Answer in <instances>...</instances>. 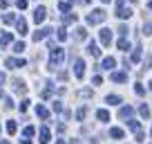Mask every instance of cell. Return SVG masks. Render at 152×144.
<instances>
[{
    "instance_id": "obj_1",
    "label": "cell",
    "mask_w": 152,
    "mask_h": 144,
    "mask_svg": "<svg viewBox=\"0 0 152 144\" xmlns=\"http://www.w3.org/2000/svg\"><path fill=\"white\" fill-rule=\"evenodd\" d=\"M65 61V50L63 48H56L54 45L52 48V52H49V70H56L61 63Z\"/></svg>"
},
{
    "instance_id": "obj_2",
    "label": "cell",
    "mask_w": 152,
    "mask_h": 144,
    "mask_svg": "<svg viewBox=\"0 0 152 144\" xmlns=\"http://www.w3.org/2000/svg\"><path fill=\"white\" fill-rule=\"evenodd\" d=\"M107 18V14H105V9H94L92 14H87L85 16V20H87V25H101L103 20Z\"/></svg>"
},
{
    "instance_id": "obj_3",
    "label": "cell",
    "mask_w": 152,
    "mask_h": 144,
    "mask_svg": "<svg viewBox=\"0 0 152 144\" xmlns=\"http://www.w3.org/2000/svg\"><path fill=\"white\" fill-rule=\"evenodd\" d=\"M130 16H132V9L125 7V0H116V18L125 20V18H130Z\"/></svg>"
},
{
    "instance_id": "obj_4",
    "label": "cell",
    "mask_w": 152,
    "mask_h": 144,
    "mask_svg": "<svg viewBox=\"0 0 152 144\" xmlns=\"http://www.w3.org/2000/svg\"><path fill=\"white\" fill-rule=\"evenodd\" d=\"M74 77L76 79L85 77V61H83V59H76V61H74Z\"/></svg>"
},
{
    "instance_id": "obj_5",
    "label": "cell",
    "mask_w": 152,
    "mask_h": 144,
    "mask_svg": "<svg viewBox=\"0 0 152 144\" xmlns=\"http://www.w3.org/2000/svg\"><path fill=\"white\" fill-rule=\"evenodd\" d=\"M49 34H52V27H40V29H36V32H34L31 39L38 43V41H43V39H49Z\"/></svg>"
},
{
    "instance_id": "obj_6",
    "label": "cell",
    "mask_w": 152,
    "mask_h": 144,
    "mask_svg": "<svg viewBox=\"0 0 152 144\" xmlns=\"http://www.w3.org/2000/svg\"><path fill=\"white\" fill-rule=\"evenodd\" d=\"M99 39H101V43H103V48H110V43H112V32H110L107 27H103L99 32Z\"/></svg>"
},
{
    "instance_id": "obj_7",
    "label": "cell",
    "mask_w": 152,
    "mask_h": 144,
    "mask_svg": "<svg viewBox=\"0 0 152 144\" xmlns=\"http://www.w3.org/2000/svg\"><path fill=\"white\" fill-rule=\"evenodd\" d=\"M45 18H47V9H45V7H36V11H34V23L40 25Z\"/></svg>"
},
{
    "instance_id": "obj_8",
    "label": "cell",
    "mask_w": 152,
    "mask_h": 144,
    "mask_svg": "<svg viewBox=\"0 0 152 144\" xmlns=\"http://www.w3.org/2000/svg\"><path fill=\"white\" fill-rule=\"evenodd\" d=\"M114 65H116V59H114V56H105L103 61H101V68H103V70H110V72H112Z\"/></svg>"
},
{
    "instance_id": "obj_9",
    "label": "cell",
    "mask_w": 152,
    "mask_h": 144,
    "mask_svg": "<svg viewBox=\"0 0 152 144\" xmlns=\"http://www.w3.org/2000/svg\"><path fill=\"white\" fill-rule=\"evenodd\" d=\"M11 86H14V90L18 92V95H25V92H27V86H25V81H20V79H11Z\"/></svg>"
},
{
    "instance_id": "obj_10",
    "label": "cell",
    "mask_w": 152,
    "mask_h": 144,
    "mask_svg": "<svg viewBox=\"0 0 152 144\" xmlns=\"http://www.w3.org/2000/svg\"><path fill=\"white\" fill-rule=\"evenodd\" d=\"M7 68H25V65H27V61H25V59H7Z\"/></svg>"
},
{
    "instance_id": "obj_11",
    "label": "cell",
    "mask_w": 152,
    "mask_h": 144,
    "mask_svg": "<svg viewBox=\"0 0 152 144\" xmlns=\"http://www.w3.org/2000/svg\"><path fill=\"white\" fill-rule=\"evenodd\" d=\"M132 115H134L132 106H121V108H119V117H121V120H128V117H132Z\"/></svg>"
},
{
    "instance_id": "obj_12",
    "label": "cell",
    "mask_w": 152,
    "mask_h": 144,
    "mask_svg": "<svg viewBox=\"0 0 152 144\" xmlns=\"http://www.w3.org/2000/svg\"><path fill=\"white\" fill-rule=\"evenodd\" d=\"M110 79H112V81H116V83H125V81H128V72H112V74H110Z\"/></svg>"
},
{
    "instance_id": "obj_13",
    "label": "cell",
    "mask_w": 152,
    "mask_h": 144,
    "mask_svg": "<svg viewBox=\"0 0 152 144\" xmlns=\"http://www.w3.org/2000/svg\"><path fill=\"white\" fill-rule=\"evenodd\" d=\"M16 29H18V34H20V36L29 34V32H27V20H25V18H16Z\"/></svg>"
},
{
    "instance_id": "obj_14",
    "label": "cell",
    "mask_w": 152,
    "mask_h": 144,
    "mask_svg": "<svg viewBox=\"0 0 152 144\" xmlns=\"http://www.w3.org/2000/svg\"><path fill=\"white\" fill-rule=\"evenodd\" d=\"M49 140H52L49 128H47V126H40V144H49Z\"/></svg>"
},
{
    "instance_id": "obj_15",
    "label": "cell",
    "mask_w": 152,
    "mask_h": 144,
    "mask_svg": "<svg viewBox=\"0 0 152 144\" xmlns=\"http://www.w3.org/2000/svg\"><path fill=\"white\" fill-rule=\"evenodd\" d=\"M36 115L40 117V120H45V122L49 120V111H47V108H45L43 104H38V106H36Z\"/></svg>"
},
{
    "instance_id": "obj_16",
    "label": "cell",
    "mask_w": 152,
    "mask_h": 144,
    "mask_svg": "<svg viewBox=\"0 0 152 144\" xmlns=\"http://www.w3.org/2000/svg\"><path fill=\"white\" fill-rule=\"evenodd\" d=\"M110 137L121 140V137H125V133H123V128H119V126H112V128H110Z\"/></svg>"
},
{
    "instance_id": "obj_17",
    "label": "cell",
    "mask_w": 152,
    "mask_h": 144,
    "mask_svg": "<svg viewBox=\"0 0 152 144\" xmlns=\"http://www.w3.org/2000/svg\"><path fill=\"white\" fill-rule=\"evenodd\" d=\"M87 54H92L94 59H99V56H101V50H99V45H96L94 41H92V43L87 45Z\"/></svg>"
},
{
    "instance_id": "obj_18",
    "label": "cell",
    "mask_w": 152,
    "mask_h": 144,
    "mask_svg": "<svg viewBox=\"0 0 152 144\" xmlns=\"http://www.w3.org/2000/svg\"><path fill=\"white\" fill-rule=\"evenodd\" d=\"M76 20H78V16H76V14L65 11V16H63V23H65V25H72V23H76Z\"/></svg>"
},
{
    "instance_id": "obj_19",
    "label": "cell",
    "mask_w": 152,
    "mask_h": 144,
    "mask_svg": "<svg viewBox=\"0 0 152 144\" xmlns=\"http://www.w3.org/2000/svg\"><path fill=\"white\" fill-rule=\"evenodd\" d=\"M52 92H54V83H52V81H47V88L40 92V97H43V99H49V97H52Z\"/></svg>"
},
{
    "instance_id": "obj_20",
    "label": "cell",
    "mask_w": 152,
    "mask_h": 144,
    "mask_svg": "<svg viewBox=\"0 0 152 144\" xmlns=\"http://www.w3.org/2000/svg\"><path fill=\"white\" fill-rule=\"evenodd\" d=\"M96 120L99 122H110V113L105 111V108H101V111H96Z\"/></svg>"
},
{
    "instance_id": "obj_21",
    "label": "cell",
    "mask_w": 152,
    "mask_h": 144,
    "mask_svg": "<svg viewBox=\"0 0 152 144\" xmlns=\"http://www.w3.org/2000/svg\"><path fill=\"white\" fill-rule=\"evenodd\" d=\"M105 101H107L110 106H119L121 104V97L119 95H107V97H105Z\"/></svg>"
},
{
    "instance_id": "obj_22",
    "label": "cell",
    "mask_w": 152,
    "mask_h": 144,
    "mask_svg": "<svg viewBox=\"0 0 152 144\" xmlns=\"http://www.w3.org/2000/svg\"><path fill=\"white\" fill-rule=\"evenodd\" d=\"M141 61V48H134L132 56H130V63H139Z\"/></svg>"
},
{
    "instance_id": "obj_23",
    "label": "cell",
    "mask_w": 152,
    "mask_h": 144,
    "mask_svg": "<svg viewBox=\"0 0 152 144\" xmlns=\"http://www.w3.org/2000/svg\"><path fill=\"white\" fill-rule=\"evenodd\" d=\"M76 39H78V41H85L87 39V29L85 27H76Z\"/></svg>"
},
{
    "instance_id": "obj_24",
    "label": "cell",
    "mask_w": 152,
    "mask_h": 144,
    "mask_svg": "<svg viewBox=\"0 0 152 144\" xmlns=\"http://www.w3.org/2000/svg\"><path fill=\"white\" fill-rule=\"evenodd\" d=\"M85 115H87V108H85V106H81V108L76 111V122H83V120H85Z\"/></svg>"
},
{
    "instance_id": "obj_25",
    "label": "cell",
    "mask_w": 152,
    "mask_h": 144,
    "mask_svg": "<svg viewBox=\"0 0 152 144\" xmlns=\"http://www.w3.org/2000/svg\"><path fill=\"white\" fill-rule=\"evenodd\" d=\"M116 45H119V50H123V52H128V50H130V41L125 39V36H123V39H119V43H116Z\"/></svg>"
},
{
    "instance_id": "obj_26",
    "label": "cell",
    "mask_w": 152,
    "mask_h": 144,
    "mask_svg": "<svg viewBox=\"0 0 152 144\" xmlns=\"http://www.w3.org/2000/svg\"><path fill=\"white\" fill-rule=\"evenodd\" d=\"M16 131H18V124H16L14 120H9V122H7V133H9V135H14Z\"/></svg>"
},
{
    "instance_id": "obj_27",
    "label": "cell",
    "mask_w": 152,
    "mask_h": 144,
    "mask_svg": "<svg viewBox=\"0 0 152 144\" xmlns=\"http://www.w3.org/2000/svg\"><path fill=\"white\" fill-rule=\"evenodd\" d=\"M11 41H14V36H11V32H5V34H2V39H0V43H2V45H9Z\"/></svg>"
},
{
    "instance_id": "obj_28",
    "label": "cell",
    "mask_w": 152,
    "mask_h": 144,
    "mask_svg": "<svg viewBox=\"0 0 152 144\" xmlns=\"http://www.w3.org/2000/svg\"><path fill=\"white\" fill-rule=\"evenodd\" d=\"M23 135H25V137H34V135H36V128H34V126H25Z\"/></svg>"
},
{
    "instance_id": "obj_29",
    "label": "cell",
    "mask_w": 152,
    "mask_h": 144,
    "mask_svg": "<svg viewBox=\"0 0 152 144\" xmlns=\"http://www.w3.org/2000/svg\"><path fill=\"white\" fill-rule=\"evenodd\" d=\"M128 128L130 131H139V128H141V124H139L137 120H130V117H128Z\"/></svg>"
},
{
    "instance_id": "obj_30",
    "label": "cell",
    "mask_w": 152,
    "mask_h": 144,
    "mask_svg": "<svg viewBox=\"0 0 152 144\" xmlns=\"http://www.w3.org/2000/svg\"><path fill=\"white\" fill-rule=\"evenodd\" d=\"M139 113H141V117H143V120H148V117H150V108H148L145 104H143L141 108H139Z\"/></svg>"
},
{
    "instance_id": "obj_31",
    "label": "cell",
    "mask_w": 152,
    "mask_h": 144,
    "mask_svg": "<svg viewBox=\"0 0 152 144\" xmlns=\"http://www.w3.org/2000/svg\"><path fill=\"white\" fill-rule=\"evenodd\" d=\"M2 23H7V25L16 23V16H14V14H5V16H2Z\"/></svg>"
},
{
    "instance_id": "obj_32",
    "label": "cell",
    "mask_w": 152,
    "mask_h": 144,
    "mask_svg": "<svg viewBox=\"0 0 152 144\" xmlns=\"http://www.w3.org/2000/svg\"><path fill=\"white\" fill-rule=\"evenodd\" d=\"M58 41H67V29L65 27H58Z\"/></svg>"
},
{
    "instance_id": "obj_33",
    "label": "cell",
    "mask_w": 152,
    "mask_h": 144,
    "mask_svg": "<svg viewBox=\"0 0 152 144\" xmlns=\"http://www.w3.org/2000/svg\"><path fill=\"white\" fill-rule=\"evenodd\" d=\"M134 92H137L139 97H143V95H145V88H143V83H137V86H134Z\"/></svg>"
},
{
    "instance_id": "obj_34",
    "label": "cell",
    "mask_w": 152,
    "mask_h": 144,
    "mask_svg": "<svg viewBox=\"0 0 152 144\" xmlns=\"http://www.w3.org/2000/svg\"><path fill=\"white\" fill-rule=\"evenodd\" d=\"M69 2H58V11H63V14H65V11H69Z\"/></svg>"
},
{
    "instance_id": "obj_35",
    "label": "cell",
    "mask_w": 152,
    "mask_h": 144,
    "mask_svg": "<svg viewBox=\"0 0 152 144\" xmlns=\"http://www.w3.org/2000/svg\"><path fill=\"white\" fill-rule=\"evenodd\" d=\"M134 133H137V142H139V144H141V142H145V133H143L141 128H139V131H134Z\"/></svg>"
},
{
    "instance_id": "obj_36",
    "label": "cell",
    "mask_w": 152,
    "mask_h": 144,
    "mask_svg": "<svg viewBox=\"0 0 152 144\" xmlns=\"http://www.w3.org/2000/svg\"><path fill=\"white\" fill-rule=\"evenodd\" d=\"M143 34H145V36L152 34V23H143Z\"/></svg>"
},
{
    "instance_id": "obj_37",
    "label": "cell",
    "mask_w": 152,
    "mask_h": 144,
    "mask_svg": "<svg viewBox=\"0 0 152 144\" xmlns=\"http://www.w3.org/2000/svg\"><path fill=\"white\" fill-rule=\"evenodd\" d=\"M23 50H25V43H23V41H18V43H14V52H23Z\"/></svg>"
},
{
    "instance_id": "obj_38",
    "label": "cell",
    "mask_w": 152,
    "mask_h": 144,
    "mask_svg": "<svg viewBox=\"0 0 152 144\" xmlns=\"http://www.w3.org/2000/svg\"><path fill=\"white\" fill-rule=\"evenodd\" d=\"M52 108H54V113H63V104H61V101H54Z\"/></svg>"
},
{
    "instance_id": "obj_39",
    "label": "cell",
    "mask_w": 152,
    "mask_h": 144,
    "mask_svg": "<svg viewBox=\"0 0 152 144\" xmlns=\"http://www.w3.org/2000/svg\"><path fill=\"white\" fill-rule=\"evenodd\" d=\"M78 95H81V97H92V90H90V88H83Z\"/></svg>"
},
{
    "instance_id": "obj_40",
    "label": "cell",
    "mask_w": 152,
    "mask_h": 144,
    "mask_svg": "<svg viewBox=\"0 0 152 144\" xmlns=\"http://www.w3.org/2000/svg\"><path fill=\"white\" fill-rule=\"evenodd\" d=\"M16 7H18V9H27V0H18Z\"/></svg>"
},
{
    "instance_id": "obj_41",
    "label": "cell",
    "mask_w": 152,
    "mask_h": 144,
    "mask_svg": "<svg viewBox=\"0 0 152 144\" xmlns=\"http://www.w3.org/2000/svg\"><path fill=\"white\" fill-rule=\"evenodd\" d=\"M27 108H29V101H27V99H25V101H23V104H20V113H25V111H27Z\"/></svg>"
},
{
    "instance_id": "obj_42",
    "label": "cell",
    "mask_w": 152,
    "mask_h": 144,
    "mask_svg": "<svg viewBox=\"0 0 152 144\" xmlns=\"http://www.w3.org/2000/svg\"><path fill=\"white\" fill-rule=\"evenodd\" d=\"M92 83H94V86H101V83H103V79H101V77H99V74H96V77H94V79H92Z\"/></svg>"
},
{
    "instance_id": "obj_43",
    "label": "cell",
    "mask_w": 152,
    "mask_h": 144,
    "mask_svg": "<svg viewBox=\"0 0 152 144\" xmlns=\"http://www.w3.org/2000/svg\"><path fill=\"white\" fill-rule=\"evenodd\" d=\"M9 7V0H0V9H7Z\"/></svg>"
},
{
    "instance_id": "obj_44",
    "label": "cell",
    "mask_w": 152,
    "mask_h": 144,
    "mask_svg": "<svg viewBox=\"0 0 152 144\" xmlns=\"http://www.w3.org/2000/svg\"><path fill=\"white\" fill-rule=\"evenodd\" d=\"M119 34H123V36H125V34H128V27H125V25H121V27H119Z\"/></svg>"
},
{
    "instance_id": "obj_45",
    "label": "cell",
    "mask_w": 152,
    "mask_h": 144,
    "mask_svg": "<svg viewBox=\"0 0 152 144\" xmlns=\"http://www.w3.org/2000/svg\"><path fill=\"white\" fill-rule=\"evenodd\" d=\"M5 79H7V77H5V72H0V86L5 83Z\"/></svg>"
},
{
    "instance_id": "obj_46",
    "label": "cell",
    "mask_w": 152,
    "mask_h": 144,
    "mask_svg": "<svg viewBox=\"0 0 152 144\" xmlns=\"http://www.w3.org/2000/svg\"><path fill=\"white\" fill-rule=\"evenodd\" d=\"M20 144H31V142H29V137H27V140H20Z\"/></svg>"
},
{
    "instance_id": "obj_47",
    "label": "cell",
    "mask_w": 152,
    "mask_h": 144,
    "mask_svg": "<svg viewBox=\"0 0 152 144\" xmlns=\"http://www.w3.org/2000/svg\"><path fill=\"white\" fill-rule=\"evenodd\" d=\"M67 2H69V5H76V2H78V0H67Z\"/></svg>"
},
{
    "instance_id": "obj_48",
    "label": "cell",
    "mask_w": 152,
    "mask_h": 144,
    "mask_svg": "<svg viewBox=\"0 0 152 144\" xmlns=\"http://www.w3.org/2000/svg\"><path fill=\"white\" fill-rule=\"evenodd\" d=\"M0 144H9V140H0Z\"/></svg>"
},
{
    "instance_id": "obj_49",
    "label": "cell",
    "mask_w": 152,
    "mask_h": 144,
    "mask_svg": "<svg viewBox=\"0 0 152 144\" xmlns=\"http://www.w3.org/2000/svg\"><path fill=\"white\" fill-rule=\"evenodd\" d=\"M56 144H65V140H56Z\"/></svg>"
},
{
    "instance_id": "obj_50",
    "label": "cell",
    "mask_w": 152,
    "mask_h": 144,
    "mask_svg": "<svg viewBox=\"0 0 152 144\" xmlns=\"http://www.w3.org/2000/svg\"><path fill=\"white\" fill-rule=\"evenodd\" d=\"M101 2H103V5H107V2H110V0H101Z\"/></svg>"
},
{
    "instance_id": "obj_51",
    "label": "cell",
    "mask_w": 152,
    "mask_h": 144,
    "mask_svg": "<svg viewBox=\"0 0 152 144\" xmlns=\"http://www.w3.org/2000/svg\"><path fill=\"white\" fill-rule=\"evenodd\" d=\"M148 88H150V90H152V81H150V83H148Z\"/></svg>"
},
{
    "instance_id": "obj_52",
    "label": "cell",
    "mask_w": 152,
    "mask_h": 144,
    "mask_svg": "<svg viewBox=\"0 0 152 144\" xmlns=\"http://www.w3.org/2000/svg\"><path fill=\"white\" fill-rule=\"evenodd\" d=\"M130 2H139V0H130Z\"/></svg>"
},
{
    "instance_id": "obj_53",
    "label": "cell",
    "mask_w": 152,
    "mask_h": 144,
    "mask_svg": "<svg viewBox=\"0 0 152 144\" xmlns=\"http://www.w3.org/2000/svg\"><path fill=\"white\" fill-rule=\"evenodd\" d=\"M83 2H92V0H83Z\"/></svg>"
},
{
    "instance_id": "obj_54",
    "label": "cell",
    "mask_w": 152,
    "mask_h": 144,
    "mask_svg": "<svg viewBox=\"0 0 152 144\" xmlns=\"http://www.w3.org/2000/svg\"><path fill=\"white\" fill-rule=\"evenodd\" d=\"M148 7H150V9H152V2H150V5H148Z\"/></svg>"
},
{
    "instance_id": "obj_55",
    "label": "cell",
    "mask_w": 152,
    "mask_h": 144,
    "mask_svg": "<svg viewBox=\"0 0 152 144\" xmlns=\"http://www.w3.org/2000/svg\"><path fill=\"white\" fill-rule=\"evenodd\" d=\"M0 97H2V90H0Z\"/></svg>"
},
{
    "instance_id": "obj_56",
    "label": "cell",
    "mask_w": 152,
    "mask_h": 144,
    "mask_svg": "<svg viewBox=\"0 0 152 144\" xmlns=\"http://www.w3.org/2000/svg\"><path fill=\"white\" fill-rule=\"evenodd\" d=\"M150 135H152V131H150Z\"/></svg>"
}]
</instances>
